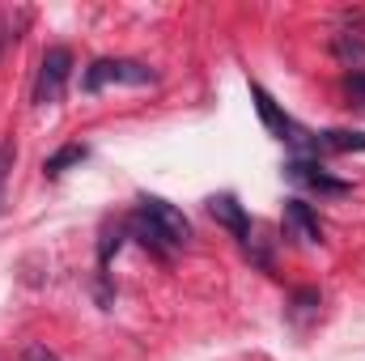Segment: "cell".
<instances>
[{
	"label": "cell",
	"instance_id": "obj_1",
	"mask_svg": "<svg viewBox=\"0 0 365 361\" xmlns=\"http://www.w3.org/2000/svg\"><path fill=\"white\" fill-rule=\"evenodd\" d=\"M106 86H158V73L145 64V60H123V56H106V60H93L81 77V90L86 93H102Z\"/></svg>",
	"mask_w": 365,
	"mask_h": 361
},
{
	"label": "cell",
	"instance_id": "obj_2",
	"mask_svg": "<svg viewBox=\"0 0 365 361\" xmlns=\"http://www.w3.org/2000/svg\"><path fill=\"white\" fill-rule=\"evenodd\" d=\"M251 98H255V111H259V119H264V128L272 132L280 145H289L293 149V158H306V145H310V132L293 119V115H284L280 111V102H276L272 93L264 90L259 81H251Z\"/></svg>",
	"mask_w": 365,
	"mask_h": 361
},
{
	"label": "cell",
	"instance_id": "obj_3",
	"mask_svg": "<svg viewBox=\"0 0 365 361\" xmlns=\"http://www.w3.org/2000/svg\"><path fill=\"white\" fill-rule=\"evenodd\" d=\"M73 77V51L68 47H47L43 60H38V73H34V106H56L64 98V86Z\"/></svg>",
	"mask_w": 365,
	"mask_h": 361
},
{
	"label": "cell",
	"instance_id": "obj_4",
	"mask_svg": "<svg viewBox=\"0 0 365 361\" xmlns=\"http://www.w3.org/2000/svg\"><path fill=\"white\" fill-rule=\"evenodd\" d=\"M331 56L349 68H361L365 64V9H344L340 21H336V34H331Z\"/></svg>",
	"mask_w": 365,
	"mask_h": 361
},
{
	"label": "cell",
	"instance_id": "obj_5",
	"mask_svg": "<svg viewBox=\"0 0 365 361\" xmlns=\"http://www.w3.org/2000/svg\"><path fill=\"white\" fill-rule=\"evenodd\" d=\"M136 208L162 230V238H166L175 251H182V247L191 243V221L182 217V208H175L170 200H162V195H136Z\"/></svg>",
	"mask_w": 365,
	"mask_h": 361
},
{
	"label": "cell",
	"instance_id": "obj_6",
	"mask_svg": "<svg viewBox=\"0 0 365 361\" xmlns=\"http://www.w3.org/2000/svg\"><path fill=\"white\" fill-rule=\"evenodd\" d=\"M208 217H212L221 230H230V234L238 238V247H242V251L251 247V238H255V221H251V213L238 204V195H230V191L208 195Z\"/></svg>",
	"mask_w": 365,
	"mask_h": 361
},
{
	"label": "cell",
	"instance_id": "obj_7",
	"mask_svg": "<svg viewBox=\"0 0 365 361\" xmlns=\"http://www.w3.org/2000/svg\"><path fill=\"white\" fill-rule=\"evenodd\" d=\"M280 234H284V238H293V243H302V247H319V243H323L319 213H314L302 195L284 200V213H280Z\"/></svg>",
	"mask_w": 365,
	"mask_h": 361
},
{
	"label": "cell",
	"instance_id": "obj_8",
	"mask_svg": "<svg viewBox=\"0 0 365 361\" xmlns=\"http://www.w3.org/2000/svg\"><path fill=\"white\" fill-rule=\"evenodd\" d=\"M284 179L302 183V187H310V191H319V195H349V191H353V183L327 175L323 162H314V158H289V162H284Z\"/></svg>",
	"mask_w": 365,
	"mask_h": 361
},
{
	"label": "cell",
	"instance_id": "obj_9",
	"mask_svg": "<svg viewBox=\"0 0 365 361\" xmlns=\"http://www.w3.org/2000/svg\"><path fill=\"white\" fill-rule=\"evenodd\" d=\"M340 153H365V132H349V128H327V132H310L306 158L323 162V158H340Z\"/></svg>",
	"mask_w": 365,
	"mask_h": 361
},
{
	"label": "cell",
	"instance_id": "obj_10",
	"mask_svg": "<svg viewBox=\"0 0 365 361\" xmlns=\"http://www.w3.org/2000/svg\"><path fill=\"white\" fill-rule=\"evenodd\" d=\"M123 225H128V238H136L149 255H158V260H175V255H179V251L162 238V230H158L140 208H136V213H128V217H123Z\"/></svg>",
	"mask_w": 365,
	"mask_h": 361
},
{
	"label": "cell",
	"instance_id": "obj_11",
	"mask_svg": "<svg viewBox=\"0 0 365 361\" xmlns=\"http://www.w3.org/2000/svg\"><path fill=\"white\" fill-rule=\"evenodd\" d=\"M319 306H323V293H319L314 285H302V289H293V293H289L284 319H289L293 327H306L310 319H319Z\"/></svg>",
	"mask_w": 365,
	"mask_h": 361
},
{
	"label": "cell",
	"instance_id": "obj_12",
	"mask_svg": "<svg viewBox=\"0 0 365 361\" xmlns=\"http://www.w3.org/2000/svg\"><path fill=\"white\" fill-rule=\"evenodd\" d=\"M86 158H90V149H86V145H60V149L43 162V175H47V179H60L68 166H81Z\"/></svg>",
	"mask_w": 365,
	"mask_h": 361
},
{
	"label": "cell",
	"instance_id": "obj_13",
	"mask_svg": "<svg viewBox=\"0 0 365 361\" xmlns=\"http://www.w3.org/2000/svg\"><path fill=\"white\" fill-rule=\"evenodd\" d=\"M340 90H344V102H349L353 111H365V68H353Z\"/></svg>",
	"mask_w": 365,
	"mask_h": 361
},
{
	"label": "cell",
	"instance_id": "obj_14",
	"mask_svg": "<svg viewBox=\"0 0 365 361\" xmlns=\"http://www.w3.org/2000/svg\"><path fill=\"white\" fill-rule=\"evenodd\" d=\"M13 158H17L13 141H0V204H4V179H9V166H13Z\"/></svg>",
	"mask_w": 365,
	"mask_h": 361
},
{
	"label": "cell",
	"instance_id": "obj_15",
	"mask_svg": "<svg viewBox=\"0 0 365 361\" xmlns=\"http://www.w3.org/2000/svg\"><path fill=\"white\" fill-rule=\"evenodd\" d=\"M21 361H60V357H56V349H47L43 340H34V345H26Z\"/></svg>",
	"mask_w": 365,
	"mask_h": 361
}]
</instances>
